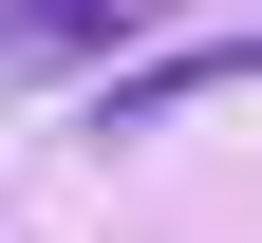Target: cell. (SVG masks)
Here are the masks:
<instances>
[{
	"mask_svg": "<svg viewBox=\"0 0 262 243\" xmlns=\"http://www.w3.org/2000/svg\"><path fill=\"white\" fill-rule=\"evenodd\" d=\"M131 38H150V0H0L19 75H75V56H131Z\"/></svg>",
	"mask_w": 262,
	"mask_h": 243,
	"instance_id": "obj_1",
	"label": "cell"
}]
</instances>
